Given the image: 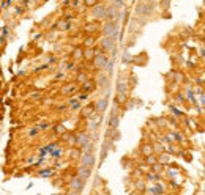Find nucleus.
Masks as SVG:
<instances>
[{
	"label": "nucleus",
	"mask_w": 205,
	"mask_h": 195,
	"mask_svg": "<svg viewBox=\"0 0 205 195\" xmlns=\"http://www.w3.org/2000/svg\"><path fill=\"white\" fill-rule=\"evenodd\" d=\"M77 80H79V82H82V80H87V76H85V74H79V76H77Z\"/></svg>",
	"instance_id": "72a5a7b5"
},
{
	"label": "nucleus",
	"mask_w": 205,
	"mask_h": 195,
	"mask_svg": "<svg viewBox=\"0 0 205 195\" xmlns=\"http://www.w3.org/2000/svg\"><path fill=\"white\" fill-rule=\"evenodd\" d=\"M108 83H109V76H108V74L99 72V74L96 76V85H98V87L106 88V87H108Z\"/></svg>",
	"instance_id": "9b49d317"
},
{
	"label": "nucleus",
	"mask_w": 205,
	"mask_h": 195,
	"mask_svg": "<svg viewBox=\"0 0 205 195\" xmlns=\"http://www.w3.org/2000/svg\"><path fill=\"white\" fill-rule=\"evenodd\" d=\"M150 192H152V193H163V192H164V187H163V186H155V187L150 189Z\"/></svg>",
	"instance_id": "412c9836"
},
{
	"label": "nucleus",
	"mask_w": 205,
	"mask_h": 195,
	"mask_svg": "<svg viewBox=\"0 0 205 195\" xmlns=\"http://www.w3.org/2000/svg\"><path fill=\"white\" fill-rule=\"evenodd\" d=\"M36 132H38V129H32V131H30V135H36Z\"/></svg>",
	"instance_id": "58836bf2"
},
{
	"label": "nucleus",
	"mask_w": 205,
	"mask_h": 195,
	"mask_svg": "<svg viewBox=\"0 0 205 195\" xmlns=\"http://www.w3.org/2000/svg\"><path fill=\"white\" fill-rule=\"evenodd\" d=\"M95 29H96V25H87V27H85V30H87V32H93Z\"/></svg>",
	"instance_id": "c9c22d12"
},
{
	"label": "nucleus",
	"mask_w": 205,
	"mask_h": 195,
	"mask_svg": "<svg viewBox=\"0 0 205 195\" xmlns=\"http://www.w3.org/2000/svg\"><path fill=\"white\" fill-rule=\"evenodd\" d=\"M32 96L35 97V99H40V97H41V93H38V91H35V93H33Z\"/></svg>",
	"instance_id": "e433bc0d"
},
{
	"label": "nucleus",
	"mask_w": 205,
	"mask_h": 195,
	"mask_svg": "<svg viewBox=\"0 0 205 195\" xmlns=\"http://www.w3.org/2000/svg\"><path fill=\"white\" fill-rule=\"evenodd\" d=\"M169 5H170V2H169V0H163L159 7H161L163 10H167V8H169Z\"/></svg>",
	"instance_id": "cd10ccee"
},
{
	"label": "nucleus",
	"mask_w": 205,
	"mask_h": 195,
	"mask_svg": "<svg viewBox=\"0 0 205 195\" xmlns=\"http://www.w3.org/2000/svg\"><path fill=\"white\" fill-rule=\"evenodd\" d=\"M69 157H71V159H79V157H80V148L76 146V150L69 151Z\"/></svg>",
	"instance_id": "6ab92c4d"
},
{
	"label": "nucleus",
	"mask_w": 205,
	"mask_h": 195,
	"mask_svg": "<svg viewBox=\"0 0 205 195\" xmlns=\"http://www.w3.org/2000/svg\"><path fill=\"white\" fill-rule=\"evenodd\" d=\"M106 2H112V0H106Z\"/></svg>",
	"instance_id": "a19ab883"
},
{
	"label": "nucleus",
	"mask_w": 205,
	"mask_h": 195,
	"mask_svg": "<svg viewBox=\"0 0 205 195\" xmlns=\"http://www.w3.org/2000/svg\"><path fill=\"white\" fill-rule=\"evenodd\" d=\"M152 151H153V150H152V145H144L142 153H144L145 156H147V154H152Z\"/></svg>",
	"instance_id": "5701e85b"
},
{
	"label": "nucleus",
	"mask_w": 205,
	"mask_h": 195,
	"mask_svg": "<svg viewBox=\"0 0 205 195\" xmlns=\"http://www.w3.org/2000/svg\"><path fill=\"white\" fill-rule=\"evenodd\" d=\"M87 97H88V96H87V91H84V93H80V94H79V99H80V101L87 99Z\"/></svg>",
	"instance_id": "2f4dec72"
},
{
	"label": "nucleus",
	"mask_w": 205,
	"mask_h": 195,
	"mask_svg": "<svg viewBox=\"0 0 205 195\" xmlns=\"http://www.w3.org/2000/svg\"><path fill=\"white\" fill-rule=\"evenodd\" d=\"M98 52H101V49H88V50H85L84 57H85V60H93V57H95Z\"/></svg>",
	"instance_id": "2eb2a0df"
},
{
	"label": "nucleus",
	"mask_w": 205,
	"mask_h": 195,
	"mask_svg": "<svg viewBox=\"0 0 205 195\" xmlns=\"http://www.w3.org/2000/svg\"><path fill=\"white\" fill-rule=\"evenodd\" d=\"M98 2H96V0H85V5L87 7H93V5H96Z\"/></svg>",
	"instance_id": "c85d7f7f"
},
{
	"label": "nucleus",
	"mask_w": 205,
	"mask_h": 195,
	"mask_svg": "<svg viewBox=\"0 0 205 195\" xmlns=\"http://www.w3.org/2000/svg\"><path fill=\"white\" fill-rule=\"evenodd\" d=\"M90 175H91V167H87V165H80V167H79V170H77V176L87 179Z\"/></svg>",
	"instance_id": "ddd939ff"
},
{
	"label": "nucleus",
	"mask_w": 205,
	"mask_h": 195,
	"mask_svg": "<svg viewBox=\"0 0 205 195\" xmlns=\"http://www.w3.org/2000/svg\"><path fill=\"white\" fill-rule=\"evenodd\" d=\"M102 69H106V74H108V76H111V74H112V69H114V61H112V60H108L106 66L102 68Z\"/></svg>",
	"instance_id": "f3484780"
},
{
	"label": "nucleus",
	"mask_w": 205,
	"mask_h": 195,
	"mask_svg": "<svg viewBox=\"0 0 205 195\" xmlns=\"http://www.w3.org/2000/svg\"><path fill=\"white\" fill-rule=\"evenodd\" d=\"M155 11V7L152 3H147V2H141L136 8V13L141 14V16H152Z\"/></svg>",
	"instance_id": "7ed1b4c3"
},
{
	"label": "nucleus",
	"mask_w": 205,
	"mask_h": 195,
	"mask_svg": "<svg viewBox=\"0 0 205 195\" xmlns=\"http://www.w3.org/2000/svg\"><path fill=\"white\" fill-rule=\"evenodd\" d=\"M79 159H80V165H87V167H93L95 162H96L93 153H84Z\"/></svg>",
	"instance_id": "6e6552de"
},
{
	"label": "nucleus",
	"mask_w": 205,
	"mask_h": 195,
	"mask_svg": "<svg viewBox=\"0 0 205 195\" xmlns=\"http://www.w3.org/2000/svg\"><path fill=\"white\" fill-rule=\"evenodd\" d=\"M74 91H76V85H71V83H69V85H65V87L62 88V93H63V94L74 93Z\"/></svg>",
	"instance_id": "dca6fc26"
},
{
	"label": "nucleus",
	"mask_w": 205,
	"mask_h": 195,
	"mask_svg": "<svg viewBox=\"0 0 205 195\" xmlns=\"http://www.w3.org/2000/svg\"><path fill=\"white\" fill-rule=\"evenodd\" d=\"M87 142H90V137H88V134H84V132H79V134L76 135V140H74V145H76L77 148H84V145H85Z\"/></svg>",
	"instance_id": "9d476101"
},
{
	"label": "nucleus",
	"mask_w": 205,
	"mask_h": 195,
	"mask_svg": "<svg viewBox=\"0 0 205 195\" xmlns=\"http://www.w3.org/2000/svg\"><path fill=\"white\" fill-rule=\"evenodd\" d=\"M69 106H71L73 109H77V107H79V103H77V101H71V103H69Z\"/></svg>",
	"instance_id": "f704fd0d"
},
{
	"label": "nucleus",
	"mask_w": 205,
	"mask_h": 195,
	"mask_svg": "<svg viewBox=\"0 0 205 195\" xmlns=\"http://www.w3.org/2000/svg\"><path fill=\"white\" fill-rule=\"evenodd\" d=\"M93 112H95V106H91V104H90V106H87V107L82 110V115H84V117H90Z\"/></svg>",
	"instance_id": "a211bd4d"
},
{
	"label": "nucleus",
	"mask_w": 205,
	"mask_h": 195,
	"mask_svg": "<svg viewBox=\"0 0 205 195\" xmlns=\"http://www.w3.org/2000/svg\"><path fill=\"white\" fill-rule=\"evenodd\" d=\"M119 14V10L114 7V5H111V7H106V10H104V21H114L115 19V16Z\"/></svg>",
	"instance_id": "1a4fd4ad"
},
{
	"label": "nucleus",
	"mask_w": 205,
	"mask_h": 195,
	"mask_svg": "<svg viewBox=\"0 0 205 195\" xmlns=\"http://www.w3.org/2000/svg\"><path fill=\"white\" fill-rule=\"evenodd\" d=\"M98 126H99V121H90V123H88L90 131H96V129H98Z\"/></svg>",
	"instance_id": "4be33fe9"
},
{
	"label": "nucleus",
	"mask_w": 205,
	"mask_h": 195,
	"mask_svg": "<svg viewBox=\"0 0 205 195\" xmlns=\"http://www.w3.org/2000/svg\"><path fill=\"white\" fill-rule=\"evenodd\" d=\"M112 3H114V7H115L117 10H120V8L123 7V0H112Z\"/></svg>",
	"instance_id": "b1692460"
},
{
	"label": "nucleus",
	"mask_w": 205,
	"mask_h": 195,
	"mask_svg": "<svg viewBox=\"0 0 205 195\" xmlns=\"http://www.w3.org/2000/svg\"><path fill=\"white\" fill-rule=\"evenodd\" d=\"M108 148H109V143L106 142L104 145H102V148H101V161L106 157V154H108Z\"/></svg>",
	"instance_id": "aec40b11"
},
{
	"label": "nucleus",
	"mask_w": 205,
	"mask_h": 195,
	"mask_svg": "<svg viewBox=\"0 0 205 195\" xmlns=\"http://www.w3.org/2000/svg\"><path fill=\"white\" fill-rule=\"evenodd\" d=\"M108 60H109V57H108V54H106V52H98V54L93 57V65H95V68L102 69V68L106 66Z\"/></svg>",
	"instance_id": "20e7f679"
},
{
	"label": "nucleus",
	"mask_w": 205,
	"mask_h": 195,
	"mask_svg": "<svg viewBox=\"0 0 205 195\" xmlns=\"http://www.w3.org/2000/svg\"><path fill=\"white\" fill-rule=\"evenodd\" d=\"M46 128H49V124H47V123H43V124H41V129H46Z\"/></svg>",
	"instance_id": "ea45409f"
},
{
	"label": "nucleus",
	"mask_w": 205,
	"mask_h": 195,
	"mask_svg": "<svg viewBox=\"0 0 205 195\" xmlns=\"http://www.w3.org/2000/svg\"><path fill=\"white\" fill-rule=\"evenodd\" d=\"M117 33H119L117 22H115V21H106L104 27H102V35H104V36H112V38H115Z\"/></svg>",
	"instance_id": "f03ea898"
},
{
	"label": "nucleus",
	"mask_w": 205,
	"mask_h": 195,
	"mask_svg": "<svg viewBox=\"0 0 205 195\" xmlns=\"http://www.w3.org/2000/svg\"><path fill=\"white\" fill-rule=\"evenodd\" d=\"M109 128L111 129H117L119 128V109H117V104L114 106V109L111 110V115H109V121H108Z\"/></svg>",
	"instance_id": "39448f33"
},
{
	"label": "nucleus",
	"mask_w": 205,
	"mask_h": 195,
	"mask_svg": "<svg viewBox=\"0 0 205 195\" xmlns=\"http://www.w3.org/2000/svg\"><path fill=\"white\" fill-rule=\"evenodd\" d=\"M175 139H177V140H183L181 135H180V132H175Z\"/></svg>",
	"instance_id": "4c0bfd02"
},
{
	"label": "nucleus",
	"mask_w": 205,
	"mask_h": 195,
	"mask_svg": "<svg viewBox=\"0 0 205 195\" xmlns=\"http://www.w3.org/2000/svg\"><path fill=\"white\" fill-rule=\"evenodd\" d=\"M122 93H128V83L125 80H119L117 82V94H122Z\"/></svg>",
	"instance_id": "4468645a"
},
{
	"label": "nucleus",
	"mask_w": 205,
	"mask_h": 195,
	"mask_svg": "<svg viewBox=\"0 0 205 195\" xmlns=\"http://www.w3.org/2000/svg\"><path fill=\"white\" fill-rule=\"evenodd\" d=\"M99 49H101V52H106V54L114 52V50H115V38H112V36H104V38L99 41Z\"/></svg>",
	"instance_id": "f257e3e1"
},
{
	"label": "nucleus",
	"mask_w": 205,
	"mask_h": 195,
	"mask_svg": "<svg viewBox=\"0 0 205 195\" xmlns=\"http://www.w3.org/2000/svg\"><path fill=\"white\" fill-rule=\"evenodd\" d=\"M167 161H169V156H166V154H164V156H161V159H159V162H161V164H166Z\"/></svg>",
	"instance_id": "473e14b6"
},
{
	"label": "nucleus",
	"mask_w": 205,
	"mask_h": 195,
	"mask_svg": "<svg viewBox=\"0 0 205 195\" xmlns=\"http://www.w3.org/2000/svg\"><path fill=\"white\" fill-rule=\"evenodd\" d=\"M112 134H114V135H112V140H114V142H117V140L120 139V132H117V131H115V132H112Z\"/></svg>",
	"instance_id": "7c9ffc66"
},
{
	"label": "nucleus",
	"mask_w": 205,
	"mask_h": 195,
	"mask_svg": "<svg viewBox=\"0 0 205 195\" xmlns=\"http://www.w3.org/2000/svg\"><path fill=\"white\" fill-rule=\"evenodd\" d=\"M58 27H60L62 30H66V29H69V27H71V24H69V21H66V22H62Z\"/></svg>",
	"instance_id": "a878e982"
},
{
	"label": "nucleus",
	"mask_w": 205,
	"mask_h": 195,
	"mask_svg": "<svg viewBox=\"0 0 205 195\" xmlns=\"http://www.w3.org/2000/svg\"><path fill=\"white\" fill-rule=\"evenodd\" d=\"M85 82V91H91L93 90V82H90V80H84Z\"/></svg>",
	"instance_id": "393cba45"
},
{
	"label": "nucleus",
	"mask_w": 205,
	"mask_h": 195,
	"mask_svg": "<svg viewBox=\"0 0 205 195\" xmlns=\"http://www.w3.org/2000/svg\"><path fill=\"white\" fill-rule=\"evenodd\" d=\"M106 109H108V99H104V97H102V99H98L95 103V110L98 113H104Z\"/></svg>",
	"instance_id": "f8f14e48"
},
{
	"label": "nucleus",
	"mask_w": 205,
	"mask_h": 195,
	"mask_svg": "<svg viewBox=\"0 0 205 195\" xmlns=\"http://www.w3.org/2000/svg\"><path fill=\"white\" fill-rule=\"evenodd\" d=\"M104 10H106V5L96 3V5L91 7V16L96 18V19H102V18H104Z\"/></svg>",
	"instance_id": "0eeeda50"
},
{
	"label": "nucleus",
	"mask_w": 205,
	"mask_h": 195,
	"mask_svg": "<svg viewBox=\"0 0 205 195\" xmlns=\"http://www.w3.org/2000/svg\"><path fill=\"white\" fill-rule=\"evenodd\" d=\"M95 43V40L93 38H87L85 41H84V46H87V47H91V44Z\"/></svg>",
	"instance_id": "bb28decb"
},
{
	"label": "nucleus",
	"mask_w": 205,
	"mask_h": 195,
	"mask_svg": "<svg viewBox=\"0 0 205 195\" xmlns=\"http://www.w3.org/2000/svg\"><path fill=\"white\" fill-rule=\"evenodd\" d=\"M84 187H85V179H84V178L76 176V178L71 179V189H73L76 193H80V192L84 190Z\"/></svg>",
	"instance_id": "423d86ee"
},
{
	"label": "nucleus",
	"mask_w": 205,
	"mask_h": 195,
	"mask_svg": "<svg viewBox=\"0 0 205 195\" xmlns=\"http://www.w3.org/2000/svg\"><path fill=\"white\" fill-rule=\"evenodd\" d=\"M147 161H148V164H152V165H153V164L156 162V159H155V156H152V154H148V157H147Z\"/></svg>",
	"instance_id": "c756f323"
}]
</instances>
